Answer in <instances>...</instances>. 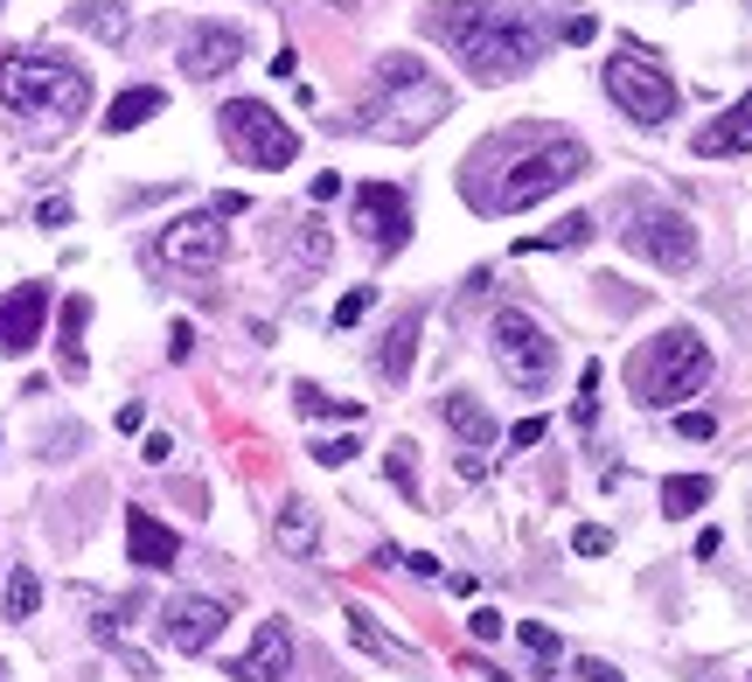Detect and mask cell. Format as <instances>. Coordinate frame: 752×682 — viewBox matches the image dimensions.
<instances>
[{
	"label": "cell",
	"instance_id": "obj_14",
	"mask_svg": "<svg viewBox=\"0 0 752 682\" xmlns=\"http://www.w3.org/2000/svg\"><path fill=\"white\" fill-rule=\"evenodd\" d=\"M43 320H49V286L0 293V355H28L43 341Z\"/></svg>",
	"mask_w": 752,
	"mask_h": 682
},
{
	"label": "cell",
	"instance_id": "obj_33",
	"mask_svg": "<svg viewBox=\"0 0 752 682\" xmlns=\"http://www.w3.org/2000/svg\"><path fill=\"white\" fill-rule=\"evenodd\" d=\"M543 432H551V419H543V411H537V419H516V425H509V446L530 452V446H543Z\"/></svg>",
	"mask_w": 752,
	"mask_h": 682
},
{
	"label": "cell",
	"instance_id": "obj_34",
	"mask_svg": "<svg viewBox=\"0 0 752 682\" xmlns=\"http://www.w3.org/2000/svg\"><path fill=\"white\" fill-rule=\"evenodd\" d=\"M522 648H530L537 661H551V655H557V634L543 627V620H522Z\"/></svg>",
	"mask_w": 752,
	"mask_h": 682
},
{
	"label": "cell",
	"instance_id": "obj_7",
	"mask_svg": "<svg viewBox=\"0 0 752 682\" xmlns=\"http://www.w3.org/2000/svg\"><path fill=\"white\" fill-rule=\"evenodd\" d=\"M607 98L627 111V119H642V126L675 119V84H669V70L655 63L648 49H634V43L613 49V63H607Z\"/></svg>",
	"mask_w": 752,
	"mask_h": 682
},
{
	"label": "cell",
	"instance_id": "obj_30",
	"mask_svg": "<svg viewBox=\"0 0 752 682\" xmlns=\"http://www.w3.org/2000/svg\"><path fill=\"white\" fill-rule=\"evenodd\" d=\"M328 258H334V237L321 231V223H299V264H314V272H321Z\"/></svg>",
	"mask_w": 752,
	"mask_h": 682
},
{
	"label": "cell",
	"instance_id": "obj_10",
	"mask_svg": "<svg viewBox=\"0 0 752 682\" xmlns=\"http://www.w3.org/2000/svg\"><path fill=\"white\" fill-rule=\"evenodd\" d=\"M154 251H161V264H175V272H216L223 251H231V231H223V216H175L154 237Z\"/></svg>",
	"mask_w": 752,
	"mask_h": 682
},
{
	"label": "cell",
	"instance_id": "obj_32",
	"mask_svg": "<svg viewBox=\"0 0 752 682\" xmlns=\"http://www.w3.org/2000/svg\"><path fill=\"white\" fill-rule=\"evenodd\" d=\"M369 299H376V286H355V293H342V299H334V328H355V320L369 314Z\"/></svg>",
	"mask_w": 752,
	"mask_h": 682
},
{
	"label": "cell",
	"instance_id": "obj_20",
	"mask_svg": "<svg viewBox=\"0 0 752 682\" xmlns=\"http://www.w3.org/2000/svg\"><path fill=\"white\" fill-rule=\"evenodd\" d=\"M161 111H167V91H161V84H133V91H119V98H111L105 132H140L146 119H161Z\"/></svg>",
	"mask_w": 752,
	"mask_h": 682
},
{
	"label": "cell",
	"instance_id": "obj_41",
	"mask_svg": "<svg viewBox=\"0 0 752 682\" xmlns=\"http://www.w3.org/2000/svg\"><path fill=\"white\" fill-rule=\"evenodd\" d=\"M146 460H154V467H167V460H175V439H167V432H146Z\"/></svg>",
	"mask_w": 752,
	"mask_h": 682
},
{
	"label": "cell",
	"instance_id": "obj_5",
	"mask_svg": "<svg viewBox=\"0 0 752 682\" xmlns=\"http://www.w3.org/2000/svg\"><path fill=\"white\" fill-rule=\"evenodd\" d=\"M592 167V154L578 140H543L537 154H516L509 161V175H502L487 196H474V210H495V216H509V210H530V202L543 196H557L564 181H578Z\"/></svg>",
	"mask_w": 752,
	"mask_h": 682
},
{
	"label": "cell",
	"instance_id": "obj_15",
	"mask_svg": "<svg viewBox=\"0 0 752 682\" xmlns=\"http://www.w3.org/2000/svg\"><path fill=\"white\" fill-rule=\"evenodd\" d=\"M231 675H237V682H286V675H293V627H286V620H266Z\"/></svg>",
	"mask_w": 752,
	"mask_h": 682
},
{
	"label": "cell",
	"instance_id": "obj_21",
	"mask_svg": "<svg viewBox=\"0 0 752 682\" xmlns=\"http://www.w3.org/2000/svg\"><path fill=\"white\" fill-rule=\"evenodd\" d=\"M70 28L98 35V43H126V28H133V8H126V0H78V8H70Z\"/></svg>",
	"mask_w": 752,
	"mask_h": 682
},
{
	"label": "cell",
	"instance_id": "obj_29",
	"mask_svg": "<svg viewBox=\"0 0 752 682\" xmlns=\"http://www.w3.org/2000/svg\"><path fill=\"white\" fill-rule=\"evenodd\" d=\"M572 425L578 432H592L599 425V363L578 369V397H572Z\"/></svg>",
	"mask_w": 752,
	"mask_h": 682
},
{
	"label": "cell",
	"instance_id": "obj_31",
	"mask_svg": "<svg viewBox=\"0 0 752 682\" xmlns=\"http://www.w3.org/2000/svg\"><path fill=\"white\" fill-rule=\"evenodd\" d=\"M572 551H578V557H607V551H613V529L578 522V529H572Z\"/></svg>",
	"mask_w": 752,
	"mask_h": 682
},
{
	"label": "cell",
	"instance_id": "obj_40",
	"mask_svg": "<svg viewBox=\"0 0 752 682\" xmlns=\"http://www.w3.org/2000/svg\"><path fill=\"white\" fill-rule=\"evenodd\" d=\"M35 223H43V231H63V223H70V202H63V196H49L43 210H35Z\"/></svg>",
	"mask_w": 752,
	"mask_h": 682
},
{
	"label": "cell",
	"instance_id": "obj_16",
	"mask_svg": "<svg viewBox=\"0 0 752 682\" xmlns=\"http://www.w3.org/2000/svg\"><path fill=\"white\" fill-rule=\"evenodd\" d=\"M126 551H133L140 572H175L181 537H175L161 516H146V508H126Z\"/></svg>",
	"mask_w": 752,
	"mask_h": 682
},
{
	"label": "cell",
	"instance_id": "obj_26",
	"mask_svg": "<svg viewBox=\"0 0 752 682\" xmlns=\"http://www.w3.org/2000/svg\"><path fill=\"white\" fill-rule=\"evenodd\" d=\"M0 605H8V620H35V605H43V578L28 572V564H14L8 592H0Z\"/></svg>",
	"mask_w": 752,
	"mask_h": 682
},
{
	"label": "cell",
	"instance_id": "obj_37",
	"mask_svg": "<svg viewBox=\"0 0 752 682\" xmlns=\"http://www.w3.org/2000/svg\"><path fill=\"white\" fill-rule=\"evenodd\" d=\"M467 634H474V640H495V634H502V613H495V605H474V613H467Z\"/></svg>",
	"mask_w": 752,
	"mask_h": 682
},
{
	"label": "cell",
	"instance_id": "obj_28",
	"mask_svg": "<svg viewBox=\"0 0 752 682\" xmlns=\"http://www.w3.org/2000/svg\"><path fill=\"white\" fill-rule=\"evenodd\" d=\"M293 404L307 411V419H349V425L363 419V404H349V397H328V390H314V384H299V390H293Z\"/></svg>",
	"mask_w": 752,
	"mask_h": 682
},
{
	"label": "cell",
	"instance_id": "obj_19",
	"mask_svg": "<svg viewBox=\"0 0 752 682\" xmlns=\"http://www.w3.org/2000/svg\"><path fill=\"white\" fill-rule=\"evenodd\" d=\"M349 640H355L363 655H376L384 669H419V648H404V640H390V634H384V627H376V620L363 613V605H349Z\"/></svg>",
	"mask_w": 752,
	"mask_h": 682
},
{
	"label": "cell",
	"instance_id": "obj_22",
	"mask_svg": "<svg viewBox=\"0 0 752 682\" xmlns=\"http://www.w3.org/2000/svg\"><path fill=\"white\" fill-rule=\"evenodd\" d=\"M272 537H279V551H286V557H314V543H321V522H314L307 502H279Z\"/></svg>",
	"mask_w": 752,
	"mask_h": 682
},
{
	"label": "cell",
	"instance_id": "obj_24",
	"mask_svg": "<svg viewBox=\"0 0 752 682\" xmlns=\"http://www.w3.org/2000/svg\"><path fill=\"white\" fill-rule=\"evenodd\" d=\"M710 502V473H669L662 481V516H697Z\"/></svg>",
	"mask_w": 752,
	"mask_h": 682
},
{
	"label": "cell",
	"instance_id": "obj_9",
	"mask_svg": "<svg viewBox=\"0 0 752 682\" xmlns=\"http://www.w3.org/2000/svg\"><path fill=\"white\" fill-rule=\"evenodd\" d=\"M620 237H627V251H634V258L662 264V272H690V264H697V223H690L683 210H662V202L634 210Z\"/></svg>",
	"mask_w": 752,
	"mask_h": 682
},
{
	"label": "cell",
	"instance_id": "obj_23",
	"mask_svg": "<svg viewBox=\"0 0 752 682\" xmlns=\"http://www.w3.org/2000/svg\"><path fill=\"white\" fill-rule=\"evenodd\" d=\"M439 419L454 425V432H460V439L474 446V452H481V446H495V419H487V404H474L467 390H454V397H446V404H439Z\"/></svg>",
	"mask_w": 752,
	"mask_h": 682
},
{
	"label": "cell",
	"instance_id": "obj_17",
	"mask_svg": "<svg viewBox=\"0 0 752 682\" xmlns=\"http://www.w3.org/2000/svg\"><path fill=\"white\" fill-rule=\"evenodd\" d=\"M690 146H697V161H731V154H745V146H752V91L725 111V119H710Z\"/></svg>",
	"mask_w": 752,
	"mask_h": 682
},
{
	"label": "cell",
	"instance_id": "obj_25",
	"mask_svg": "<svg viewBox=\"0 0 752 682\" xmlns=\"http://www.w3.org/2000/svg\"><path fill=\"white\" fill-rule=\"evenodd\" d=\"M84 320H91V299H63V376H84Z\"/></svg>",
	"mask_w": 752,
	"mask_h": 682
},
{
	"label": "cell",
	"instance_id": "obj_12",
	"mask_svg": "<svg viewBox=\"0 0 752 682\" xmlns=\"http://www.w3.org/2000/svg\"><path fill=\"white\" fill-rule=\"evenodd\" d=\"M223 620H231V613H223L216 599H202V592H181V599H167V605H161V634H167V648H181V655L216 648Z\"/></svg>",
	"mask_w": 752,
	"mask_h": 682
},
{
	"label": "cell",
	"instance_id": "obj_3",
	"mask_svg": "<svg viewBox=\"0 0 752 682\" xmlns=\"http://www.w3.org/2000/svg\"><path fill=\"white\" fill-rule=\"evenodd\" d=\"M704 376H710V349H704L697 328H662L655 341H642V349L627 355V390H634V404H642V411L683 404Z\"/></svg>",
	"mask_w": 752,
	"mask_h": 682
},
{
	"label": "cell",
	"instance_id": "obj_44",
	"mask_svg": "<svg viewBox=\"0 0 752 682\" xmlns=\"http://www.w3.org/2000/svg\"><path fill=\"white\" fill-rule=\"evenodd\" d=\"M244 210H251V202H244V196H237V188H223V196L210 202V216H244Z\"/></svg>",
	"mask_w": 752,
	"mask_h": 682
},
{
	"label": "cell",
	"instance_id": "obj_4",
	"mask_svg": "<svg viewBox=\"0 0 752 682\" xmlns=\"http://www.w3.org/2000/svg\"><path fill=\"white\" fill-rule=\"evenodd\" d=\"M376 105H369V119L390 132V140H419V132H432L446 119V84L439 78H425V63L419 56H404V49H390L384 63H376Z\"/></svg>",
	"mask_w": 752,
	"mask_h": 682
},
{
	"label": "cell",
	"instance_id": "obj_35",
	"mask_svg": "<svg viewBox=\"0 0 752 682\" xmlns=\"http://www.w3.org/2000/svg\"><path fill=\"white\" fill-rule=\"evenodd\" d=\"M384 467H390V481H398L404 495H419V481H411V439H398V446H390V460H384Z\"/></svg>",
	"mask_w": 752,
	"mask_h": 682
},
{
	"label": "cell",
	"instance_id": "obj_27",
	"mask_svg": "<svg viewBox=\"0 0 752 682\" xmlns=\"http://www.w3.org/2000/svg\"><path fill=\"white\" fill-rule=\"evenodd\" d=\"M586 237H592V216H564L557 231H543V237H522L516 251H522V258H530V251H572V244H586Z\"/></svg>",
	"mask_w": 752,
	"mask_h": 682
},
{
	"label": "cell",
	"instance_id": "obj_8",
	"mask_svg": "<svg viewBox=\"0 0 752 682\" xmlns=\"http://www.w3.org/2000/svg\"><path fill=\"white\" fill-rule=\"evenodd\" d=\"M495 363H502V376H509L516 390L543 397V390H551V376H557V341L543 334L522 307H502L495 314Z\"/></svg>",
	"mask_w": 752,
	"mask_h": 682
},
{
	"label": "cell",
	"instance_id": "obj_42",
	"mask_svg": "<svg viewBox=\"0 0 752 682\" xmlns=\"http://www.w3.org/2000/svg\"><path fill=\"white\" fill-rule=\"evenodd\" d=\"M578 682H627V675H620V669H607V661H578V669H572Z\"/></svg>",
	"mask_w": 752,
	"mask_h": 682
},
{
	"label": "cell",
	"instance_id": "obj_1",
	"mask_svg": "<svg viewBox=\"0 0 752 682\" xmlns=\"http://www.w3.org/2000/svg\"><path fill=\"white\" fill-rule=\"evenodd\" d=\"M432 28L454 43L474 84H516L543 63V28H530L509 8H487V0H432Z\"/></svg>",
	"mask_w": 752,
	"mask_h": 682
},
{
	"label": "cell",
	"instance_id": "obj_18",
	"mask_svg": "<svg viewBox=\"0 0 752 682\" xmlns=\"http://www.w3.org/2000/svg\"><path fill=\"white\" fill-rule=\"evenodd\" d=\"M419 328H425V314H419V307H404L398 320H390V334L376 341V376H384V384H404V376H411V355H419Z\"/></svg>",
	"mask_w": 752,
	"mask_h": 682
},
{
	"label": "cell",
	"instance_id": "obj_38",
	"mask_svg": "<svg viewBox=\"0 0 752 682\" xmlns=\"http://www.w3.org/2000/svg\"><path fill=\"white\" fill-rule=\"evenodd\" d=\"M314 460H321V467H349L355 460V439H321V446H314Z\"/></svg>",
	"mask_w": 752,
	"mask_h": 682
},
{
	"label": "cell",
	"instance_id": "obj_13",
	"mask_svg": "<svg viewBox=\"0 0 752 682\" xmlns=\"http://www.w3.org/2000/svg\"><path fill=\"white\" fill-rule=\"evenodd\" d=\"M231 63H244V28L196 22V28L181 35V70H188V78H223Z\"/></svg>",
	"mask_w": 752,
	"mask_h": 682
},
{
	"label": "cell",
	"instance_id": "obj_46",
	"mask_svg": "<svg viewBox=\"0 0 752 682\" xmlns=\"http://www.w3.org/2000/svg\"><path fill=\"white\" fill-rule=\"evenodd\" d=\"M342 196V175H314V202H334Z\"/></svg>",
	"mask_w": 752,
	"mask_h": 682
},
{
	"label": "cell",
	"instance_id": "obj_45",
	"mask_svg": "<svg viewBox=\"0 0 752 682\" xmlns=\"http://www.w3.org/2000/svg\"><path fill=\"white\" fill-rule=\"evenodd\" d=\"M111 425H119V432H140V425H146V404H119V419H111Z\"/></svg>",
	"mask_w": 752,
	"mask_h": 682
},
{
	"label": "cell",
	"instance_id": "obj_11",
	"mask_svg": "<svg viewBox=\"0 0 752 682\" xmlns=\"http://www.w3.org/2000/svg\"><path fill=\"white\" fill-rule=\"evenodd\" d=\"M355 231H363V244H376V251H404L411 196L398 181H363V188H355Z\"/></svg>",
	"mask_w": 752,
	"mask_h": 682
},
{
	"label": "cell",
	"instance_id": "obj_6",
	"mask_svg": "<svg viewBox=\"0 0 752 682\" xmlns=\"http://www.w3.org/2000/svg\"><path fill=\"white\" fill-rule=\"evenodd\" d=\"M216 126H223V140H231V154L244 167H266V175L272 167H293V154H299V132L258 98H231L216 111Z\"/></svg>",
	"mask_w": 752,
	"mask_h": 682
},
{
	"label": "cell",
	"instance_id": "obj_36",
	"mask_svg": "<svg viewBox=\"0 0 752 682\" xmlns=\"http://www.w3.org/2000/svg\"><path fill=\"white\" fill-rule=\"evenodd\" d=\"M675 432H683V439H718V419H710V411H683Z\"/></svg>",
	"mask_w": 752,
	"mask_h": 682
},
{
	"label": "cell",
	"instance_id": "obj_2",
	"mask_svg": "<svg viewBox=\"0 0 752 682\" xmlns=\"http://www.w3.org/2000/svg\"><path fill=\"white\" fill-rule=\"evenodd\" d=\"M0 98L22 111V119H84L91 78L49 49H8L0 56Z\"/></svg>",
	"mask_w": 752,
	"mask_h": 682
},
{
	"label": "cell",
	"instance_id": "obj_43",
	"mask_svg": "<svg viewBox=\"0 0 752 682\" xmlns=\"http://www.w3.org/2000/svg\"><path fill=\"white\" fill-rule=\"evenodd\" d=\"M592 35H599L592 14H572V22H564V43H592Z\"/></svg>",
	"mask_w": 752,
	"mask_h": 682
},
{
	"label": "cell",
	"instance_id": "obj_39",
	"mask_svg": "<svg viewBox=\"0 0 752 682\" xmlns=\"http://www.w3.org/2000/svg\"><path fill=\"white\" fill-rule=\"evenodd\" d=\"M167 355H175V363H188V355H196V328H188V320H175V328H167Z\"/></svg>",
	"mask_w": 752,
	"mask_h": 682
}]
</instances>
